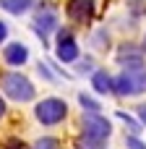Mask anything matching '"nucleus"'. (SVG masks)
I'll use <instances>...</instances> for the list:
<instances>
[{"label":"nucleus","instance_id":"obj_1","mask_svg":"<svg viewBox=\"0 0 146 149\" xmlns=\"http://www.w3.org/2000/svg\"><path fill=\"white\" fill-rule=\"evenodd\" d=\"M84 131L78 139V149H107V139L112 134V123L99 113H86L81 120Z\"/></svg>","mask_w":146,"mask_h":149},{"label":"nucleus","instance_id":"obj_2","mask_svg":"<svg viewBox=\"0 0 146 149\" xmlns=\"http://www.w3.org/2000/svg\"><path fill=\"white\" fill-rule=\"evenodd\" d=\"M0 86L8 100L13 102H31L34 100V84L24 73H5L0 76Z\"/></svg>","mask_w":146,"mask_h":149},{"label":"nucleus","instance_id":"obj_3","mask_svg":"<svg viewBox=\"0 0 146 149\" xmlns=\"http://www.w3.org/2000/svg\"><path fill=\"white\" fill-rule=\"evenodd\" d=\"M112 92L120 97H136L146 92V68L138 71H123L120 76L112 79Z\"/></svg>","mask_w":146,"mask_h":149},{"label":"nucleus","instance_id":"obj_4","mask_svg":"<svg viewBox=\"0 0 146 149\" xmlns=\"http://www.w3.org/2000/svg\"><path fill=\"white\" fill-rule=\"evenodd\" d=\"M34 115L42 126H57L65 115H68V105L60 97H47L34 107Z\"/></svg>","mask_w":146,"mask_h":149},{"label":"nucleus","instance_id":"obj_5","mask_svg":"<svg viewBox=\"0 0 146 149\" xmlns=\"http://www.w3.org/2000/svg\"><path fill=\"white\" fill-rule=\"evenodd\" d=\"M55 52H57V58L63 63H73L78 58V45H76V39H73V34L68 29L57 31V47H55Z\"/></svg>","mask_w":146,"mask_h":149},{"label":"nucleus","instance_id":"obj_6","mask_svg":"<svg viewBox=\"0 0 146 149\" xmlns=\"http://www.w3.org/2000/svg\"><path fill=\"white\" fill-rule=\"evenodd\" d=\"M34 29L39 37H47L52 29H57V10L52 5H42L34 16Z\"/></svg>","mask_w":146,"mask_h":149},{"label":"nucleus","instance_id":"obj_7","mask_svg":"<svg viewBox=\"0 0 146 149\" xmlns=\"http://www.w3.org/2000/svg\"><path fill=\"white\" fill-rule=\"evenodd\" d=\"M65 13L73 21H89L94 16V0H68Z\"/></svg>","mask_w":146,"mask_h":149},{"label":"nucleus","instance_id":"obj_8","mask_svg":"<svg viewBox=\"0 0 146 149\" xmlns=\"http://www.w3.org/2000/svg\"><path fill=\"white\" fill-rule=\"evenodd\" d=\"M118 63H120L125 71H138V68H144V55L136 52V50L128 45V47H123V50L118 52Z\"/></svg>","mask_w":146,"mask_h":149},{"label":"nucleus","instance_id":"obj_9","mask_svg":"<svg viewBox=\"0 0 146 149\" xmlns=\"http://www.w3.org/2000/svg\"><path fill=\"white\" fill-rule=\"evenodd\" d=\"M3 58H5V63H8V65H24V63L29 60V50H26V45L13 42V45H8V47H5Z\"/></svg>","mask_w":146,"mask_h":149},{"label":"nucleus","instance_id":"obj_10","mask_svg":"<svg viewBox=\"0 0 146 149\" xmlns=\"http://www.w3.org/2000/svg\"><path fill=\"white\" fill-rule=\"evenodd\" d=\"M91 86H94L99 94H110V92H112V76H110L107 71H94Z\"/></svg>","mask_w":146,"mask_h":149},{"label":"nucleus","instance_id":"obj_11","mask_svg":"<svg viewBox=\"0 0 146 149\" xmlns=\"http://www.w3.org/2000/svg\"><path fill=\"white\" fill-rule=\"evenodd\" d=\"M31 5V0H0V8L10 10V13H24Z\"/></svg>","mask_w":146,"mask_h":149},{"label":"nucleus","instance_id":"obj_12","mask_svg":"<svg viewBox=\"0 0 146 149\" xmlns=\"http://www.w3.org/2000/svg\"><path fill=\"white\" fill-rule=\"evenodd\" d=\"M78 105H81L84 110H89V113H99V107H102V105H99L91 94H84V92L78 94Z\"/></svg>","mask_w":146,"mask_h":149},{"label":"nucleus","instance_id":"obj_13","mask_svg":"<svg viewBox=\"0 0 146 149\" xmlns=\"http://www.w3.org/2000/svg\"><path fill=\"white\" fill-rule=\"evenodd\" d=\"M34 149H60V144H57V139H52V136H42V139L34 141Z\"/></svg>","mask_w":146,"mask_h":149},{"label":"nucleus","instance_id":"obj_14","mask_svg":"<svg viewBox=\"0 0 146 149\" xmlns=\"http://www.w3.org/2000/svg\"><path fill=\"white\" fill-rule=\"evenodd\" d=\"M128 10H131L133 16L146 13V0H128Z\"/></svg>","mask_w":146,"mask_h":149},{"label":"nucleus","instance_id":"obj_15","mask_svg":"<svg viewBox=\"0 0 146 149\" xmlns=\"http://www.w3.org/2000/svg\"><path fill=\"white\" fill-rule=\"evenodd\" d=\"M94 45H97V47H107V45H110V39H107V31H104V29L94 34Z\"/></svg>","mask_w":146,"mask_h":149},{"label":"nucleus","instance_id":"obj_16","mask_svg":"<svg viewBox=\"0 0 146 149\" xmlns=\"http://www.w3.org/2000/svg\"><path fill=\"white\" fill-rule=\"evenodd\" d=\"M0 149H29V147H26L21 139H8V141H5V144H3Z\"/></svg>","mask_w":146,"mask_h":149},{"label":"nucleus","instance_id":"obj_17","mask_svg":"<svg viewBox=\"0 0 146 149\" xmlns=\"http://www.w3.org/2000/svg\"><path fill=\"white\" fill-rule=\"evenodd\" d=\"M118 118H120L123 123H128V126H131V131H138V123H136L131 115H125V113H118Z\"/></svg>","mask_w":146,"mask_h":149},{"label":"nucleus","instance_id":"obj_18","mask_svg":"<svg viewBox=\"0 0 146 149\" xmlns=\"http://www.w3.org/2000/svg\"><path fill=\"white\" fill-rule=\"evenodd\" d=\"M37 68H39V73H42V76H44V79H47V81H57V79H55V76H52V73H50V68H47V65H44V63H39V65H37Z\"/></svg>","mask_w":146,"mask_h":149},{"label":"nucleus","instance_id":"obj_19","mask_svg":"<svg viewBox=\"0 0 146 149\" xmlns=\"http://www.w3.org/2000/svg\"><path fill=\"white\" fill-rule=\"evenodd\" d=\"M128 147H131V149H146L144 144H141V141L136 139V136H131V139H128Z\"/></svg>","mask_w":146,"mask_h":149},{"label":"nucleus","instance_id":"obj_20","mask_svg":"<svg viewBox=\"0 0 146 149\" xmlns=\"http://www.w3.org/2000/svg\"><path fill=\"white\" fill-rule=\"evenodd\" d=\"M86 71H91V63H89V60L78 63V73H86Z\"/></svg>","mask_w":146,"mask_h":149},{"label":"nucleus","instance_id":"obj_21","mask_svg":"<svg viewBox=\"0 0 146 149\" xmlns=\"http://www.w3.org/2000/svg\"><path fill=\"white\" fill-rule=\"evenodd\" d=\"M136 113H138V118H141V123H146V105H138V110H136Z\"/></svg>","mask_w":146,"mask_h":149},{"label":"nucleus","instance_id":"obj_22","mask_svg":"<svg viewBox=\"0 0 146 149\" xmlns=\"http://www.w3.org/2000/svg\"><path fill=\"white\" fill-rule=\"evenodd\" d=\"M5 37H8V26L0 21V42H5Z\"/></svg>","mask_w":146,"mask_h":149},{"label":"nucleus","instance_id":"obj_23","mask_svg":"<svg viewBox=\"0 0 146 149\" xmlns=\"http://www.w3.org/2000/svg\"><path fill=\"white\" fill-rule=\"evenodd\" d=\"M3 115H5V102L0 100V118H3Z\"/></svg>","mask_w":146,"mask_h":149},{"label":"nucleus","instance_id":"obj_24","mask_svg":"<svg viewBox=\"0 0 146 149\" xmlns=\"http://www.w3.org/2000/svg\"><path fill=\"white\" fill-rule=\"evenodd\" d=\"M144 50H146V34H144Z\"/></svg>","mask_w":146,"mask_h":149}]
</instances>
